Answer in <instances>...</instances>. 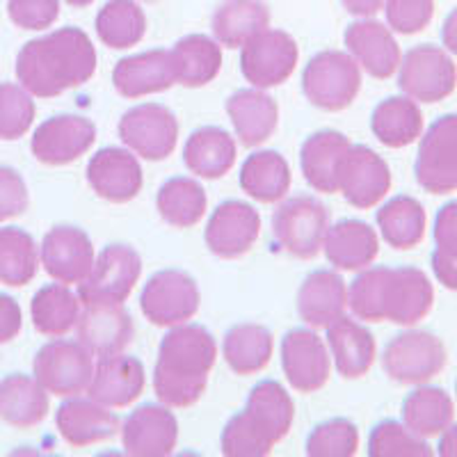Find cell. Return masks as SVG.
Wrapping results in <instances>:
<instances>
[{"mask_svg":"<svg viewBox=\"0 0 457 457\" xmlns=\"http://www.w3.org/2000/svg\"><path fill=\"white\" fill-rule=\"evenodd\" d=\"M238 149L231 133L220 126H202L190 133L186 146H183V162L195 177L222 179L234 167Z\"/></svg>","mask_w":457,"mask_h":457,"instance_id":"obj_31","label":"cell"},{"mask_svg":"<svg viewBox=\"0 0 457 457\" xmlns=\"http://www.w3.org/2000/svg\"><path fill=\"white\" fill-rule=\"evenodd\" d=\"M85 179L96 197L110 204L133 202L145 186L140 161L129 149L120 146H105L96 151L89 158Z\"/></svg>","mask_w":457,"mask_h":457,"instance_id":"obj_19","label":"cell"},{"mask_svg":"<svg viewBox=\"0 0 457 457\" xmlns=\"http://www.w3.org/2000/svg\"><path fill=\"white\" fill-rule=\"evenodd\" d=\"M375 220H378L382 238L394 250H414L416 245H421V240L426 238V208L410 195H398V197L389 199L379 208Z\"/></svg>","mask_w":457,"mask_h":457,"instance_id":"obj_39","label":"cell"},{"mask_svg":"<svg viewBox=\"0 0 457 457\" xmlns=\"http://www.w3.org/2000/svg\"><path fill=\"white\" fill-rule=\"evenodd\" d=\"M7 16L21 30H46L60 16V0H10Z\"/></svg>","mask_w":457,"mask_h":457,"instance_id":"obj_50","label":"cell"},{"mask_svg":"<svg viewBox=\"0 0 457 457\" xmlns=\"http://www.w3.org/2000/svg\"><path fill=\"white\" fill-rule=\"evenodd\" d=\"M300 60L297 44L284 30H263L240 48V71L245 80L259 89L286 83Z\"/></svg>","mask_w":457,"mask_h":457,"instance_id":"obj_14","label":"cell"},{"mask_svg":"<svg viewBox=\"0 0 457 457\" xmlns=\"http://www.w3.org/2000/svg\"><path fill=\"white\" fill-rule=\"evenodd\" d=\"M353 145L348 137L334 129L312 133L300 149V167L304 181L322 195H337L338 158Z\"/></svg>","mask_w":457,"mask_h":457,"instance_id":"obj_33","label":"cell"},{"mask_svg":"<svg viewBox=\"0 0 457 457\" xmlns=\"http://www.w3.org/2000/svg\"><path fill=\"white\" fill-rule=\"evenodd\" d=\"M218 361V343L204 325L183 322L158 345L154 391L167 407H193L204 395Z\"/></svg>","mask_w":457,"mask_h":457,"instance_id":"obj_3","label":"cell"},{"mask_svg":"<svg viewBox=\"0 0 457 457\" xmlns=\"http://www.w3.org/2000/svg\"><path fill=\"white\" fill-rule=\"evenodd\" d=\"M455 394H457V382H455Z\"/></svg>","mask_w":457,"mask_h":457,"instance_id":"obj_60","label":"cell"},{"mask_svg":"<svg viewBox=\"0 0 457 457\" xmlns=\"http://www.w3.org/2000/svg\"><path fill=\"white\" fill-rule=\"evenodd\" d=\"M35 101L26 87L14 83L0 85V140H19L35 121Z\"/></svg>","mask_w":457,"mask_h":457,"instance_id":"obj_47","label":"cell"},{"mask_svg":"<svg viewBox=\"0 0 457 457\" xmlns=\"http://www.w3.org/2000/svg\"><path fill=\"white\" fill-rule=\"evenodd\" d=\"M442 44L451 55H457V7L446 16V21H444Z\"/></svg>","mask_w":457,"mask_h":457,"instance_id":"obj_56","label":"cell"},{"mask_svg":"<svg viewBox=\"0 0 457 457\" xmlns=\"http://www.w3.org/2000/svg\"><path fill=\"white\" fill-rule=\"evenodd\" d=\"M432 272H435L436 281L448 288V291L457 293V256L444 254V252L435 250L430 256Z\"/></svg>","mask_w":457,"mask_h":457,"instance_id":"obj_54","label":"cell"},{"mask_svg":"<svg viewBox=\"0 0 457 457\" xmlns=\"http://www.w3.org/2000/svg\"><path fill=\"white\" fill-rule=\"evenodd\" d=\"M202 304V293L187 272L167 268L151 275L140 293L142 316L156 328H177L193 320Z\"/></svg>","mask_w":457,"mask_h":457,"instance_id":"obj_7","label":"cell"},{"mask_svg":"<svg viewBox=\"0 0 457 457\" xmlns=\"http://www.w3.org/2000/svg\"><path fill=\"white\" fill-rule=\"evenodd\" d=\"M329 228V211L312 195L281 199L272 213V234L286 254L312 261L320 254Z\"/></svg>","mask_w":457,"mask_h":457,"instance_id":"obj_5","label":"cell"},{"mask_svg":"<svg viewBox=\"0 0 457 457\" xmlns=\"http://www.w3.org/2000/svg\"><path fill=\"white\" fill-rule=\"evenodd\" d=\"M208 197L202 183L190 177H171L156 195V211L170 227L190 228L206 215Z\"/></svg>","mask_w":457,"mask_h":457,"instance_id":"obj_42","label":"cell"},{"mask_svg":"<svg viewBox=\"0 0 457 457\" xmlns=\"http://www.w3.org/2000/svg\"><path fill=\"white\" fill-rule=\"evenodd\" d=\"M55 426L69 446L85 448L112 439L120 432L121 423L110 407L92 398L71 395L57 407Z\"/></svg>","mask_w":457,"mask_h":457,"instance_id":"obj_23","label":"cell"},{"mask_svg":"<svg viewBox=\"0 0 457 457\" xmlns=\"http://www.w3.org/2000/svg\"><path fill=\"white\" fill-rule=\"evenodd\" d=\"M220 448L227 457H265L270 455L275 444L268 442L250 423L245 411L231 416L220 435Z\"/></svg>","mask_w":457,"mask_h":457,"instance_id":"obj_48","label":"cell"},{"mask_svg":"<svg viewBox=\"0 0 457 457\" xmlns=\"http://www.w3.org/2000/svg\"><path fill=\"white\" fill-rule=\"evenodd\" d=\"M112 85L124 99H140L146 94L167 92L171 85H177L170 51L154 48V51L124 57L114 64Z\"/></svg>","mask_w":457,"mask_h":457,"instance_id":"obj_25","label":"cell"},{"mask_svg":"<svg viewBox=\"0 0 457 457\" xmlns=\"http://www.w3.org/2000/svg\"><path fill=\"white\" fill-rule=\"evenodd\" d=\"M117 133L145 161H165L177 149L179 121L167 105L140 104L121 114Z\"/></svg>","mask_w":457,"mask_h":457,"instance_id":"obj_13","label":"cell"},{"mask_svg":"<svg viewBox=\"0 0 457 457\" xmlns=\"http://www.w3.org/2000/svg\"><path fill=\"white\" fill-rule=\"evenodd\" d=\"M243 411L252 426L277 446L291 432L293 419H295V403L281 382L261 379L247 395Z\"/></svg>","mask_w":457,"mask_h":457,"instance_id":"obj_30","label":"cell"},{"mask_svg":"<svg viewBox=\"0 0 457 457\" xmlns=\"http://www.w3.org/2000/svg\"><path fill=\"white\" fill-rule=\"evenodd\" d=\"M80 316V297L67 284H48L35 293L30 302L32 325L44 337H64Z\"/></svg>","mask_w":457,"mask_h":457,"instance_id":"obj_40","label":"cell"},{"mask_svg":"<svg viewBox=\"0 0 457 457\" xmlns=\"http://www.w3.org/2000/svg\"><path fill=\"white\" fill-rule=\"evenodd\" d=\"M32 373L48 394L71 398L87 391L94 373V354L80 341L55 337V341H48L35 354Z\"/></svg>","mask_w":457,"mask_h":457,"instance_id":"obj_10","label":"cell"},{"mask_svg":"<svg viewBox=\"0 0 457 457\" xmlns=\"http://www.w3.org/2000/svg\"><path fill=\"white\" fill-rule=\"evenodd\" d=\"M96 142V126L80 114H55L32 133V156L42 165H71Z\"/></svg>","mask_w":457,"mask_h":457,"instance_id":"obj_15","label":"cell"},{"mask_svg":"<svg viewBox=\"0 0 457 457\" xmlns=\"http://www.w3.org/2000/svg\"><path fill=\"white\" fill-rule=\"evenodd\" d=\"M370 130L389 149H403L421 137L423 112L410 96H389L375 105L370 114Z\"/></svg>","mask_w":457,"mask_h":457,"instance_id":"obj_38","label":"cell"},{"mask_svg":"<svg viewBox=\"0 0 457 457\" xmlns=\"http://www.w3.org/2000/svg\"><path fill=\"white\" fill-rule=\"evenodd\" d=\"M96 71V51L87 32L60 28L37 37L16 55V79L32 96L55 99L87 83Z\"/></svg>","mask_w":457,"mask_h":457,"instance_id":"obj_2","label":"cell"},{"mask_svg":"<svg viewBox=\"0 0 457 457\" xmlns=\"http://www.w3.org/2000/svg\"><path fill=\"white\" fill-rule=\"evenodd\" d=\"M39 268L35 238L19 227L0 228V281L12 288L30 284Z\"/></svg>","mask_w":457,"mask_h":457,"instance_id":"obj_44","label":"cell"},{"mask_svg":"<svg viewBox=\"0 0 457 457\" xmlns=\"http://www.w3.org/2000/svg\"><path fill=\"white\" fill-rule=\"evenodd\" d=\"M322 252L337 270H364L373 265L379 254L378 231L361 220H338L337 224H329L322 240Z\"/></svg>","mask_w":457,"mask_h":457,"instance_id":"obj_26","label":"cell"},{"mask_svg":"<svg viewBox=\"0 0 457 457\" xmlns=\"http://www.w3.org/2000/svg\"><path fill=\"white\" fill-rule=\"evenodd\" d=\"M453 419H455L453 398L439 386L419 385V389L403 400V423L423 439L442 435Z\"/></svg>","mask_w":457,"mask_h":457,"instance_id":"obj_41","label":"cell"},{"mask_svg":"<svg viewBox=\"0 0 457 457\" xmlns=\"http://www.w3.org/2000/svg\"><path fill=\"white\" fill-rule=\"evenodd\" d=\"M145 385L146 375L140 359L117 353L99 357V361L94 364L87 395L101 405L114 410V407L133 405L145 391Z\"/></svg>","mask_w":457,"mask_h":457,"instance_id":"obj_21","label":"cell"},{"mask_svg":"<svg viewBox=\"0 0 457 457\" xmlns=\"http://www.w3.org/2000/svg\"><path fill=\"white\" fill-rule=\"evenodd\" d=\"M448 353L439 337L423 329H410L386 343L382 369L398 385H426L446 369Z\"/></svg>","mask_w":457,"mask_h":457,"instance_id":"obj_6","label":"cell"},{"mask_svg":"<svg viewBox=\"0 0 457 457\" xmlns=\"http://www.w3.org/2000/svg\"><path fill=\"white\" fill-rule=\"evenodd\" d=\"M48 391L37 378L14 373L0 379V419L12 428L28 430L48 416Z\"/></svg>","mask_w":457,"mask_h":457,"instance_id":"obj_32","label":"cell"},{"mask_svg":"<svg viewBox=\"0 0 457 457\" xmlns=\"http://www.w3.org/2000/svg\"><path fill=\"white\" fill-rule=\"evenodd\" d=\"M281 369L300 394H316L329 382L332 357L313 328H295L281 338Z\"/></svg>","mask_w":457,"mask_h":457,"instance_id":"obj_16","label":"cell"},{"mask_svg":"<svg viewBox=\"0 0 457 457\" xmlns=\"http://www.w3.org/2000/svg\"><path fill=\"white\" fill-rule=\"evenodd\" d=\"M28 202L30 197L21 174L12 167L0 165V222L26 213Z\"/></svg>","mask_w":457,"mask_h":457,"instance_id":"obj_51","label":"cell"},{"mask_svg":"<svg viewBox=\"0 0 457 457\" xmlns=\"http://www.w3.org/2000/svg\"><path fill=\"white\" fill-rule=\"evenodd\" d=\"M240 187L261 204H277L291 190V165L279 151H254L240 167Z\"/></svg>","mask_w":457,"mask_h":457,"instance_id":"obj_34","label":"cell"},{"mask_svg":"<svg viewBox=\"0 0 457 457\" xmlns=\"http://www.w3.org/2000/svg\"><path fill=\"white\" fill-rule=\"evenodd\" d=\"M177 83L183 87H204L218 79L222 69V48L213 37L187 35L170 48Z\"/></svg>","mask_w":457,"mask_h":457,"instance_id":"obj_35","label":"cell"},{"mask_svg":"<svg viewBox=\"0 0 457 457\" xmlns=\"http://www.w3.org/2000/svg\"><path fill=\"white\" fill-rule=\"evenodd\" d=\"M370 457H430L435 451L423 436L414 435L405 423L379 421L369 436Z\"/></svg>","mask_w":457,"mask_h":457,"instance_id":"obj_45","label":"cell"},{"mask_svg":"<svg viewBox=\"0 0 457 457\" xmlns=\"http://www.w3.org/2000/svg\"><path fill=\"white\" fill-rule=\"evenodd\" d=\"M228 120L234 124L236 137L245 146H259L277 130L279 105L263 89H238L224 104Z\"/></svg>","mask_w":457,"mask_h":457,"instance_id":"obj_28","label":"cell"},{"mask_svg":"<svg viewBox=\"0 0 457 457\" xmlns=\"http://www.w3.org/2000/svg\"><path fill=\"white\" fill-rule=\"evenodd\" d=\"M432 238L436 245L435 250L457 256V199L439 208L435 227H432Z\"/></svg>","mask_w":457,"mask_h":457,"instance_id":"obj_52","label":"cell"},{"mask_svg":"<svg viewBox=\"0 0 457 457\" xmlns=\"http://www.w3.org/2000/svg\"><path fill=\"white\" fill-rule=\"evenodd\" d=\"M302 92L318 110L341 112L350 108L361 92V67L350 53H316L302 73Z\"/></svg>","mask_w":457,"mask_h":457,"instance_id":"obj_4","label":"cell"},{"mask_svg":"<svg viewBox=\"0 0 457 457\" xmlns=\"http://www.w3.org/2000/svg\"><path fill=\"white\" fill-rule=\"evenodd\" d=\"M391 190V170L370 146L350 145L337 165V193L350 206L369 211L378 206Z\"/></svg>","mask_w":457,"mask_h":457,"instance_id":"obj_12","label":"cell"},{"mask_svg":"<svg viewBox=\"0 0 457 457\" xmlns=\"http://www.w3.org/2000/svg\"><path fill=\"white\" fill-rule=\"evenodd\" d=\"M416 183L430 195L457 190V112L432 121L421 136L414 161Z\"/></svg>","mask_w":457,"mask_h":457,"instance_id":"obj_11","label":"cell"},{"mask_svg":"<svg viewBox=\"0 0 457 457\" xmlns=\"http://www.w3.org/2000/svg\"><path fill=\"white\" fill-rule=\"evenodd\" d=\"M386 23L400 35H416L430 26L435 16V0H386Z\"/></svg>","mask_w":457,"mask_h":457,"instance_id":"obj_49","label":"cell"},{"mask_svg":"<svg viewBox=\"0 0 457 457\" xmlns=\"http://www.w3.org/2000/svg\"><path fill=\"white\" fill-rule=\"evenodd\" d=\"M94 259L92 238L83 228L60 224L44 236L39 261L48 277L60 284H80L92 270Z\"/></svg>","mask_w":457,"mask_h":457,"instance_id":"obj_20","label":"cell"},{"mask_svg":"<svg viewBox=\"0 0 457 457\" xmlns=\"http://www.w3.org/2000/svg\"><path fill=\"white\" fill-rule=\"evenodd\" d=\"M328 345L334 366L345 379L364 378L373 369L375 357H378L373 334L345 313L328 325Z\"/></svg>","mask_w":457,"mask_h":457,"instance_id":"obj_29","label":"cell"},{"mask_svg":"<svg viewBox=\"0 0 457 457\" xmlns=\"http://www.w3.org/2000/svg\"><path fill=\"white\" fill-rule=\"evenodd\" d=\"M348 309V286L337 270H313L297 288V313L313 329L328 328Z\"/></svg>","mask_w":457,"mask_h":457,"instance_id":"obj_27","label":"cell"},{"mask_svg":"<svg viewBox=\"0 0 457 457\" xmlns=\"http://www.w3.org/2000/svg\"><path fill=\"white\" fill-rule=\"evenodd\" d=\"M343 39L359 67L370 73L373 79L386 80L398 71L403 53L391 28H386L385 23L373 21V19L354 21L348 26Z\"/></svg>","mask_w":457,"mask_h":457,"instance_id":"obj_24","label":"cell"},{"mask_svg":"<svg viewBox=\"0 0 457 457\" xmlns=\"http://www.w3.org/2000/svg\"><path fill=\"white\" fill-rule=\"evenodd\" d=\"M261 234V215L240 199L222 202L208 218L204 240L218 259H240L252 250Z\"/></svg>","mask_w":457,"mask_h":457,"instance_id":"obj_17","label":"cell"},{"mask_svg":"<svg viewBox=\"0 0 457 457\" xmlns=\"http://www.w3.org/2000/svg\"><path fill=\"white\" fill-rule=\"evenodd\" d=\"M64 3L71 7H87V5H92L94 0H64Z\"/></svg>","mask_w":457,"mask_h":457,"instance_id":"obj_58","label":"cell"},{"mask_svg":"<svg viewBox=\"0 0 457 457\" xmlns=\"http://www.w3.org/2000/svg\"><path fill=\"white\" fill-rule=\"evenodd\" d=\"M142 275V259L130 245L112 243L94 259L92 270L79 284L83 304H124Z\"/></svg>","mask_w":457,"mask_h":457,"instance_id":"obj_8","label":"cell"},{"mask_svg":"<svg viewBox=\"0 0 457 457\" xmlns=\"http://www.w3.org/2000/svg\"><path fill=\"white\" fill-rule=\"evenodd\" d=\"M94 28L104 46L124 51L142 42L146 32V16L136 0H108L96 14Z\"/></svg>","mask_w":457,"mask_h":457,"instance_id":"obj_43","label":"cell"},{"mask_svg":"<svg viewBox=\"0 0 457 457\" xmlns=\"http://www.w3.org/2000/svg\"><path fill=\"white\" fill-rule=\"evenodd\" d=\"M435 304V288L414 265H373L359 270L348 288V307L364 322H394L414 328Z\"/></svg>","mask_w":457,"mask_h":457,"instance_id":"obj_1","label":"cell"},{"mask_svg":"<svg viewBox=\"0 0 457 457\" xmlns=\"http://www.w3.org/2000/svg\"><path fill=\"white\" fill-rule=\"evenodd\" d=\"M121 446L133 457H167L179 442V421L167 405H146L130 411L120 426Z\"/></svg>","mask_w":457,"mask_h":457,"instance_id":"obj_18","label":"cell"},{"mask_svg":"<svg viewBox=\"0 0 457 457\" xmlns=\"http://www.w3.org/2000/svg\"><path fill=\"white\" fill-rule=\"evenodd\" d=\"M359 451V430L350 419H329L309 432L304 453L309 457H353Z\"/></svg>","mask_w":457,"mask_h":457,"instance_id":"obj_46","label":"cell"},{"mask_svg":"<svg viewBox=\"0 0 457 457\" xmlns=\"http://www.w3.org/2000/svg\"><path fill=\"white\" fill-rule=\"evenodd\" d=\"M145 3H156V0H145Z\"/></svg>","mask_w":457,"mask_h":457,"instance_id":"obj_59","label":"cell"},{"mask_svg":"<svg viewBox=\"0 0 457 457\" xmlns=\"http://www.w3.org/2000/svg\"><path fill=\"white\" fill-rule=\"evenodd\" d=\"M133 334V318L124 304H85L76 320V337L94 357L124 353Z\"/></svg>","mask_w":457,"mask_h":457,"instance_id":"obj_22","label":"cell"},{"mask_svg":"<svg viewBox=\"0 0 457 457\" xmlns=\"http://www.w3.org/2000/svg\"><path fill=\"white\" fill-rule=\"evenodd\" d=\"M398 87L416 104H439L457 87V67L446 48L421 44L403 55Z\"/></svg>","mask_w":457,"mask_h":457,"instance_id":"obj_9","label":"cell"},{"mask_svg":"<svg viewBox=\"0 0 457 457\" xmlns=\"http://www.w3.org/2000/svg\"><path fill=\"white\" fill-rule=\"evenodd\" d=\"M275 338L265 325L240 322L224 334L222 357L236 375H256L270 364Z\"/></svg>","mask_w":457,"mask_h":457,"instance_id":"obj_36","label":"cell"},{"mask_svg":"<svg viewBox=\"0 0 457 457\" xmlns=\"http://www.w3.org/2000/svg\"><path fill=\"white\" fill-rule=\"evenodd\" d=\"M341 3L353 16H364V19H370V16L378 14L379 10H385L386 0H341Z\"/></svg>","mask_w":457,"mask_h":457,"instance_id":"obj_55","label":"cell"},{"mask_svg":"<svg viewBox=\"0 0 457 457\" xmlns=\"http://www.w3.org/2000/svg\"><path fill=\"white\" fill-rule=\"evenodd\" d=\"M23 325V313L14 297L0 293V343H10L19 337Z\"/></svg>","mask_w":457,"mask_h":457,"instance_id":"obj_53","label":"cell"},{"mask_svg":"<svg viewBox=\"0 0 457 457\" xmlns=\"http://www.w3.org/2000/svg\"><path fill=\"white\" fill-rule=\"evenodd\" d=\"M215 42L227 48H243L252 37L270 28V10L263 0H224L215 10Z\"/></svg>","mask_w":457,"mask_h":457,"instance_id":"obj_37","label":"cell"},{"mask_svg":"<svg viewBox=\"0 0 457 457\" xmlns=\"http://www.w3.org/2000/svg\"><path fill=\"white\" fill-rule=\"evenodd\" d=\"M439 436L442 439H439L436 453L442 457H457V423H451Z\"/></svg>","mask_w":457,"mask_h":457,"instance_id":"obj_57","label":"cell"}]
</instances>
